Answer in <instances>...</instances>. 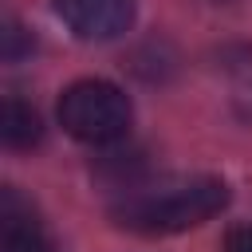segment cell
<instances>
[{
    "label": "cell",
    "instance_id": "1",
    "mask_svg": "<svg viewBox=\"0 0 252 252\" xmlns=\"http://www.w3.org/2000/svg\"><path fill=\"white\" fill-rule=\"evenodd\" d=\"M228 205V185L217 177H169V181H142L138 189L122 193L110 205V220L126 232L142 236H169L213 220Z\"/></svg>",
    "mask_w": 252,
    "mask_h": 252
},
{
    "label": "cell",
    "instance_id": "2",
    "mask_svg": "<svg viewBox=\"0 0 252 252\" xmlns=\"http://www.w3.org/2000/svg\"><path fill=\"white\" fill-rule=\"evenodd\" d=\"M130 98L106 79H79L59 98V122L71 138L91 146H114L130 130Z\"/></svg>",
    "mask_w": 252,
    "mask_h": 252
},
{
    "label": "cell",
    "instance_id": "3",
    "mask_svg": "<svg viewBox=\"0 0 252 252\" xmlns=\"http://www.w3.org/2000/svg\"><path fill=\"white\" fill-rule=\"evenodd\" d=\"M55 12L79 39H114L134 24V0H55Z\"/></svg>",
    "mask_w": 252,
    "mask_h": 252
},
{
    "label": "cell",
    "instance_id": "4",
    "mask_svg": "<svg viewBox=\"0 0 252 252\" xmlns=\"http://www.w3.org/2000/svg\"><path fill=\"white\" fill-rule=\"evenodd\" d=\"M0 252H55L32 205L16 189H0Z\"/></svg>",
    "mask_w": 252,
    "mask_h": 252
},
{
    "label": "cell",
    "instance_id": "5",
    "mask_svg": "<svg viewBox=\"0 0 252 252\" xmlns=\"http://www.w3.org/2000/svg\"><path fill=\"white\" fill-rule=\"evenodd\" d=\"M43 138V118L32 102L24 98H4L0 102V142L8 150H32Z\"/></svg>",
    "mask_w": 252,
    "mask_h": 252
},
{
    "label": "cell",
    "instance_id": "6",
    "mask_svg": "<svg viewBox=\"0 0 252 252\" xmlns=\"http://www.w3.org/2000/svg\"><path fill=\"white\" fill-rule=\"evenodd\" d=\"M94 177L106 185V189H118V193H130L146 181V158L138 150H110L98 158L94 165Z\"/></svg>",
    "mask_w": 252,
    "mask_h": 252
},
{
    "label": "cell",
    "instance_id": "7",
    "mask_svg": "<svg viewBox=\"0 0 252 252\" xmlns=\"http://www.w3.org/2000/svg\"><path fill=\"white\" fill-rule=\"evenodd\" d=\"M0 39H4V47H0V51H4V59H8V63H20V59H24V55H32V47H35L32 32H28V28H20L16 20H8V24H4Z\"/></svg>",
    "mask_w": 252,
    "mask_h": 252
},
{
    "label": "cell",
    "instance_id": "8",
    "mask_svg": "<svg viewBox=\"0 0 252 252\" xmlns=\"http://www.w3.org/2000/svg\"><path fill=\"white\" fill-rule=\"evenodd\" d=\"M224 252H252V224L232 228V232H228V240H224Z\"/></svg>",
    "mask_w": 252,
    "mask_h": 252
}]
</instances>
